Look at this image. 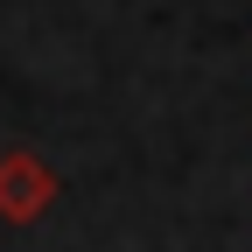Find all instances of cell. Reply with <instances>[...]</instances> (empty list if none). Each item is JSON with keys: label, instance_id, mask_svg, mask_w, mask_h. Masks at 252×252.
<instances>
[{"label": "cell", "instance_id": "1", "mask_svg": "<svg viewBox=\"0 0 252 252\" xmlns=\"http://www.w3.org/2000/svg\"><path fill=\"white\" fill-rule=\"evenodd\" d=\"M42 196H49V175L35 161H7V168H0V203H7L14 217H28Z\"/></svg>", "mask_w": 252, "mask_h": 252}]
</instances>
